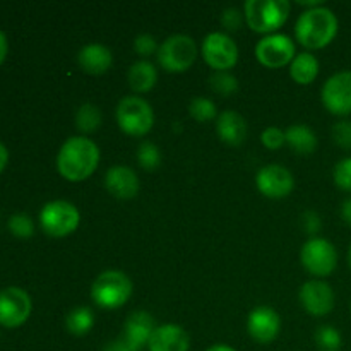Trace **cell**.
<instances>
[{"instance_id":"obj_26","label":"cell","mask_w":351,"mask_h":351,"mask_svg":"<svg viewBox=\"0 0 351 351\" xmlns=\"http://www.w3.org/2000/svg\"><path fill=\"white\" fill-rule=\"evenodd\" d=\"M315 345L321 351H339L343 346V338L339 331L332 326H321L314 335Z\"/></svg>"},{"instance_id":"obj_40","label":"cell","mask_w":351,"mask_h":351,"mask_svg":"<svg viewBox=\"0 0 351 351\" xmlns=\"http://www.w3.org/2000/svg\"><path fill=\"white\" fill-rule=\"evenodd\" d=\"M208 351H237V350H233L232 346H228V345H215V346H211Z\"/></svg>"},{"instance_id":"obj_20","label":"cell","mask_w":351,"mask_h":351,"mask_svg":"<svg viewBox=\"0 0 351 351\" xmlns=\"http://www.w3.org/2000/svg\"><path fill=\"white\" fill-rule=\"evenodd\" d=\"M216 132L223 143L240 146L247 139V122L235 110H225L216 119Z\"/></svg>"},{"instance_id":"obj_1","label":"cell","mask_w":351,"mask_h":351,"mask_svg":"<svg viewBox=\"0 0 351 351\" xmlns=\"http://www.w3.org/2000/svg\"><path fill=\"white\" fill-rule=\"evenodd\" d=\"M99 165V147L84 136L69 137L57 154V170L65 180L82 182L91 177Z\"/></svg>"},{"instance_id":"obj_24","label":"cell","mask_w":351,"mask_h":351,"mask_svg":"<svg viewBox=\"0 0 351 351\" xmlns=\"http://www.w3.org/2000/svg\"><path fill=\"white\" fill-rule=\"evenodd\" d=\"M95 326V314L89 307H75L65 315V328L71 335L84 336Z\"/></svg>"},{"instance_id":"obj_9","label":"cell","mask_w":351,"mask_h":351,"mask_svg":"<svg viewBox=\"0 0 351 351\" xmlns=\"http://www.w3.org/2000/svg\"><path fill=\"white\" fill-rule=\"evenodd\" d=\"M202 57L215 72H225L235 67L239 47L226 33H209L202 41Z\"/></svg>"},{"instance_id":"obj_32","label":"cell","mask_w":351,"mask_h":351,"mask_svg":"<svg viewBox=\"0 0 351 351\" xmlns=\"http://www.w3.org/2000/svg\"><path fill=\"white\" fill-rule=\"evenodd\" d=\"M134 50L141 57H149V55L158 53L160 47H158L156 38L151 36V34H139V36L134 40Z\"/></svg>"},{"instance_id":"obj_41","label":"cell","mask_w":351,"mask_h":351,"mask_svg":"<svg viewBox=\"0 0 351 351\" xmlns=\"http://www.w3.org/2000/svg\"><path fill=\"white\" fill-rule=\"evenodd\" d=\"M348 264H350V267H351V247H350V252H348Z\"/></svg>"},{"instance_id":"obj_31","label":"cell","mask_w":351,"mask_h":351,"mask_svg":"<svg viewBox=\"0 0 351 351\" xmlns=\"http://www.w3.org/2000/svg\"><path fill=\"white\" fill-rule=\"evenodd\" d=\"M332 177H335V184L341 191L351 192V156L345 158V160H341L336 165Z\"/></svg>"},{"instance_id":"obj_4","label":"cell","mask_w":351,"mask_h":351,"mask_svg":"<svg viewBox=\"0 0 351 351\" xmlns=\"http://www.w3.org/2000/svg\"><path fill=\"white\" fill-rule=\"evenodd\" d=\"M132 297V281L125 273L117 269L103 271L91 287V298L98 307L115 311Z\"/></svg>"},{"instance_id":"obj_33","label":"cell","mask_w":351,"mask_h":351,"mask_svg":"<svg viewBox=\"0 0 351 351\" xmlns=\"http://www.w3.org/2000/svg\"><path fill=\"white\" fill-rule=\"evenodd\" d=\"M261 141H263V144L267 147V149L276 151L285 146V143H287V136H285L283 130L278 129V127H267V129L263 132V136H261Z\"/></svg>"},{"instance_id":"obj_13","label":"cell","mask_w":351,"mask_h":351,"mask_svg":"<svg viewBox=\"0 0 351 351\" xmlns=\"http://www.w3.org/2000/svg\"><path fill=\"white\" fill-rule=\"evenodd\" d=\"M256 185L266 197L283 199L293 191L295 178L291 171L281 165H266L257 171Z\"/></svg>"},{"instance_id":"obj_25","label":"cell","mask_w":351,"mask_h":351,"mask_svg":"<svg viewBox=\"0 0 351 351\" xmlns=\"http://www.w3.org/2000/svg\"><path fill=\"white\" fill-rule=\"evenodd\" d=\"M103 122L101 110L98 108L93 103H84V105L79 106L77 113H75V127H77L81 132L91 134L95 130L99 129Z\"/></svg>"},{"instance_id":"obj_34","label":"cell","mask_w":351,"mask_h":351,"mask_svg":"<svg viewBox=\"0 0 351 351\" xmlns=\"http://www.w3.org/2000/svg\"><path fill=\"white\" fill-rule=\"evenodd\" d=\"M332 139L343 149L351 151V122L350 120H343L332 127Z\"/></svg>"},{"instance_id":"obj_5","label":"cell","mask_w":351,"mask_h":351,"mask_svg":"<svg viewBox=\"0 0 351 351\" xmlns=\"http://www.w3.org/2000/svg\"><path fill=\"white\" fill-rule=\"evenodd\" d=\"M117 123L127 136L143 137L153 129L154 112L141 96H125L117 105Z\"/></svg>"},{"instance_id":"obj_17","label":"cell","mask_w":351,"mask_h":351,"mask_svg":"<svg viewBox=\"0 0 351 351\" xmlns=\"http://www.w3.org/2000/svg\"><path fill=\"white\" fill-rule=\"evenodd\" d=\"M105 187L113 197L127 201V199L136 197L139 192V178L132 168L113 165L105 175Z\"/></svg>"},{"instance_id":"obj_8","label":"cell","mask_w":351,"mask_h":351,"mask_svg":"<svg viewBox=\"0 0 351 351\" xmlns=\"http://www.w3.org/2000/svg\"><path fill=\"white\" fill-rule=\"evenodd\" d=\"M300 261L312 276L326 278L338 266V252L329 240L312 237L302 247Z\"/></svg>"},{"instance_id":"obj_12","label":"cell","mask_w":351,"mask_h":351,"mask_svg":"<svg viewBox=\"0 0 351 351\" xmlns=\"http://www.w3.org/2000/svg\"><path fill=\"white\" fill-rule=\"evenodd\" d=\"M322 105L329 113L346 117L351 113V71L332 74L321 91Z\"/></svg>"},{"instance_id":"obj_36","label":"cell","mask_w":351,"mask_h":351,"mask_svg":"<svg viewBox=\"0 0 351 351\" xmlns=\"http://www.w3.org/2000/svg\"><path fill=\"white\" fill-rule=\"evenodd\" d=\"M302 226L305 228V232L308 235H315V233L321 230V218H319L317 213L307 211L304 216H302Z\"/></svg>"},{"instance_id":"obj_28","label":"cell","mask_w":351,"mask_h":351,"mask_svg":"<svg viewBox=\"0 0 351 351\" xmlns=\"http://www.w3.org/2000/svg\"><path fill=\"white\" fill-rule=\"evenodd\" d=\"M189 113L194 117L197 122H209L213 119H218V110H216L215 101L209 98H194L189 105Z\"/></svg>"},{"instance_id":"obj_21","label":"cell","mask_w":351,"mask_h":351,"mask_svg":"<svg viewBox=\"0 0 351 351\" xmlns=\"http://www.w3.org/2000/svg\"><path fill=\"white\" fill-rule=\"evenodd\" d=\"M290 75L297 84L308 86L319 75V60L311 51H302L295 55L290 64Z\"/></svg>"},{"instance_id":"obj_3","label":"cell","mask_w":351,"mask_h":351,"mask_svg":"<svg viewBox=\"0 0 351 351\" xmlns=\"http://www.w3.org/2000/svg\"><path fill=\"white\" fill-rule=\"evenodd\" d=\"M290 9L288 0H247L243 5L249 27L263 34H273L283 27L290 16Z\"/></svg>"},{"instance_id":"obj_11","label":"cell","mask_w":351,"mask_h":351,"mask_svg":"<svg viewBox=\"0 0 351 351\" xmlns=\"http://www.w3.org/2000/svg\"><path fill=\"white\" fill-rule=\"evenodd\" d=\"M297 55L293 40L287 34H267L256 45V58L267 69H280Z\"/></svg>"},{"instance_id":"obj_16","label":"cell","mask_w":351,"mask_h":351,"mask_svg":"<svg viewBox=\"0 0 351 351\" xmlns=\"http://www.w3.org/2000/svg\"><path fill=\"white\" fill-rule=\"evenodd\" d=\"M154 329H156V324H154L151 314L137 311L127 317L125 324H123V332L119 338L132 351H141V348L147 346Z\"/></svg>"},{"instance_id":"obj_2","label":"cell","mask_w":351,"mask_h":351,"mask_svg":"<svg viewBox=\"0 0 351 351\" xmlns=\"http://www.w3.org/2000/svg\"><path fill=\"white\" fill-rule=\"evenodd\" d=\"M338 34V17L328 7H312L304 10L295 24V36L302 47L321 50Z\"/></svg>"},{"instance_id":"obj_10","label":"cell","mask_w":351,"mask_h":351,"mask_svg":"<svg viewBox=\"0 0 351 351\" xmlns=\"http://www.w3.org/2000/svg\"><path fill=\"white\" fill-rule=\"evenodd\" d=\"M33 304L23 288L9 287L0 291V326L14 329L29 319Z\"/></svg>"},{"instance_id":"obj_7","label":"cell","mask_w":351,"mask_h":351,"mask_svg":"<svg viewBox=\"0 0 351 351\" xmlns=\"http://www.w3.org/2000/svg\"><path fill=\"white\" fill-rule=\"evenodd\" d=\"M156 57L167 72H185L197 58V45L187 34H171L160 45Z\"/></svg>"},{"instance_id":"obj_15","label":"cell","mask_w":351,"mask_h":351,"mask_svg":"<svg viewBox=\"0 0 351 351\" xmlns=\"http://www.w3.org/2000/svg\"><path fill=\"white\" fill-rule=\"evenodd\" d=\"M281 329V319L274 308L261 305L256 307L247 317V331H249L250 338L256 339L261 345H267V343L274 341L280 335Z\"/></svg>"},{"instance_id":"obj_14","label":"cell","mask_w":351,"mask_h":351,"mask_svg":"<svg viewBox=\"0 0 351 351\" xmlns=\"http://www.w3.org/2000/svg\"><path fill=\"white\" fill-rule=\"evenodd\" d=\"M298 298L305 312L314 317H324L335 308V291L322 280H311L304 283Z\"/></svg>"},{"instance_id":"obj_39","label":"cell","mask_w":351,"mask_h":351,"mask_svg":"<svg viewBox=\"0 0 351 351\" xmlns=\"http://www.w3.org/2000/svg\"><path fill=\"white\" fill-rule=\"evenodd\" d=\"M7 161H9V151H7V147L0 143V171L5 168Z\"/></svg>"},{"instance_id":"obj_18","label":"cell","mask_w":351,"mask_h":351,"mask_svg":"<svg viewBox=\"0 0 351 351\" xmlns=\"http://www.w3.org/2000/svg\"><path fill=\"white\" fill-rule=\"evenodd\" d=\"M149 351H189L191 336L177 324L156 326L147 343Z\"/></svg>"},{"instance_id":"obj_6","label":"cell","mask_w":351,"mask_h":351,"mask_svg":"<svg viewBox=\"0 0 351 351\" xmlns=\"http://www.w3.org/2000/svg\"><path fill=\"white\" fill-rule=\"evenodd\" d=\"M81 213L69 201H50L40 211V225L48 237L62 239L77 230Z\"/></svg>"},{"instance_id":"obj_22","label":"cell","mask_w":351,"mask_h":351,"mask_svg":"<svg viewBox=\"0 0 351 351\" xmlns=\"http://www.w3.org/2000/svg\"><path fill=\"white\" fill-rule=\"evenodd\" d=\"M287 144L298 154H312L317 147V136L305 123H293L285 132Z\"/></svg>"},{"instance_id":"obj_23","label":"cell","mask_w":351,"mask_h":351,"mask_svg":"<svg viewBox=\"0 0 351 351\" xmlns=\"http://www.w3.org/2000/svg\"><path fill=\"white\" fill-rule=\"evenodd\" d=\"M158 71L149 60H139L130 65L129 86L136 93H147L156 86Z\"/></svg>"},{"instance_id":"obj_38","label":"cell","mask_w":351,"mask_h":351,"mask_svg":"<svg viewBox=\"0 0 351 351\" xmlns=\"http://www.w3.org/2000/svg\"><path fill=\"white\" fill-rule=\"evenodd\" d=\"M341 216L346 223L351 226V197L348 201L343 202V208H341Z\"/></svg>"},{"instance_id":"obj_37","label":"cell","mask_w":351,"mask_h":351,"mask_svg":"<svg viewBox=\"0 0 351 351\" xmlns=\"http://www.w3.org/2000/svg\"><path fill=\"white\" fill-rule=\"evenodd\" d=\"M7 50H9V45H7V38H5V34L0 31V65H2V62L5 60Z\"/></svg>"},{"instance_id":"obj_30","label":"cell","mask_w":351,"mask_h":351,"mask_svg":"<svg viewBox=\"0 0 351 351\" xmlns=\"http://www.w3.org/2000/svg\"><path fill=\"white\" fill-rule=\"evenodd\" d=\"M9 230L12 232L14 237H19V239H29V237L34 233V223L29 216L24 215V213H19V215L10 216Z\"/></svg>"},{"instance_id":"obj_27","label":"cell","mask_w":351,"mask_h":351,"mask_svg":"<svg viewBox=\"0 0 351 351\" xmlns=\"http://www.w3.org/2000/svg\"><path fill=\"white\" fill-rule=\"evenodd\" d=\"M137 163L147 171L156 170L161 163L160 147H158L154 143H149V141L141 144L139 149H137Z\"/></svg>"},{"instance_id":"obj_29","label":"cell","mask_w":351,"mask_h":351,"mask_svg":"<svg viewBox=\"0 0 351 351\" xmlns=\"http://www.w3.org/2000/svg\"><path fill=\"white\" fill-rule=\"evenodd\" d=\"M209 84H211V89L216 93V95L221 96H232L233 93H237L239 89V81L233 74H230L228 71L225 72H215L209 79Z\"/></svg>"},{"instance_id":"obj_35","label":"cell","mask_w":351,"mask_h":351,"mask_svg":"<svg viewBox=\"0 0 351 351\" xmlns=\"http://www.w3.org/2000/svg\"><path fill=\"white\" fill-rule=\"evenodd\" d=\"M243 23V14L235 7H228L221 14V24L228 31H237Z\"/></svg>"},{"instance_id":"obj_19","label":"cell","mask_w":351,"mask_h":351,"mask_svg":"<svg viewBox=\"0 0 351 351\" xmlns=\"http://www.w3.org/2000/svg\"><path fill=\"white\" fill-rule=\"evenodd\" d=\"M77 64L86 74L101 75L112 67L113 55L108 47L101 43H88L79 50Z\"/></svg>"}]
</instances>
